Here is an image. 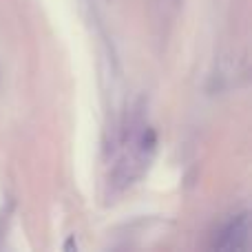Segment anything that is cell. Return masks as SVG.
I'll use <instances>...</instances> for the list:
<instances>
[{"mask_svg": "<svg viewBox=\"0 0 252 252\" xmlns=\"http://www.w3.org/2000/svg\"><path fill=\"white\" fill-rule=\"evenodd\" d=\"M153 148H155V133L148 126H142L139 130H128L124 137L122 155L113 170V186H118L120 190L130 186L133 179L146 168Z\"/></svg>", "mask_w": 252, "mask_h": 252, "instance_id": "obj_1", "label": "cell"}, {"mask_svg": "<svg viewBox=\"0 0 252 252\" xmlns=\"http://www.w3.org/2000/svg\"><path fill=\"white\" fill-rule=\"evenodd\" d=\"M248 235H250L248 215H239V217H235L232 221H228L226 226L217 232L213 246L215 248H221V250L244 248L246 241H248Z\"/></svg>", "mask_w": 252, "mask_h": 252, "instance_id": "obj_2", "label": "cell"}]
</instances>
